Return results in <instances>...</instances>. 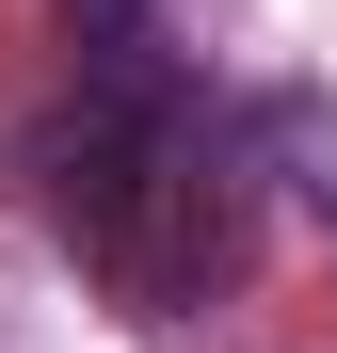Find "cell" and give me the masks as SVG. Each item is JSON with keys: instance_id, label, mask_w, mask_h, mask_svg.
I'll use <instances>...</instances> for the list:
<instances>
[{"instance_id": "2", "label": "cell", "mask_w": 337, "mask_h": 353, "mask_svg": "<svg viewBox=\"0 0 337 353\" xmlns=\"http://www.w3.org/2000/svg\"><path fill=\"white\" fill-rule=\"evenodd\" d=\"M257 145H289V161H305V193L337 209V112H321V97H273V112H257Z\"/></svg>"}, {"instance_id": "1", "label": "cell", "mask_w": 337, "mask_h": 353, "mask_svg": "<svg viewBox=\"0 0 337 353\" xmlns=\"http://www.w3.org/2000/svg\"><path fill=\"white\" fill-rule=\"evenodd\" d=\"M32 209L129 289L145 321H193L225 273H241V161L209 145V112L145 65V48H96L81 112L32 145Z\"/></svg>"}]
</instances>
